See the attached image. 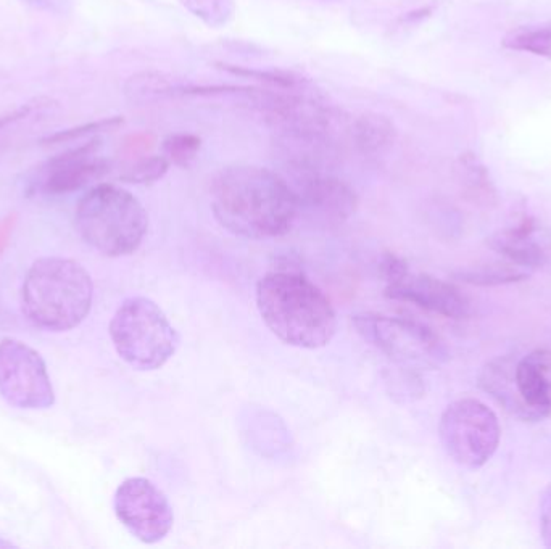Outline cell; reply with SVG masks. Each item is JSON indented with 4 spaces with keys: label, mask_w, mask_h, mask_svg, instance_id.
Here are the masks:
<instances>
[{
    "label": "cell",
    "mask_w": 551,
    "mask_h": 549,
    "mask_svg": "<svg viewBox=\"0 0 551 549\" xmlns=\"http://www.w3.org/2000/svg\"><path fill=\"white\" fill-rule=\"evenodd\" d=\"M216 221L244 239L286 236L300 215L299 195L278 173L253 165H236L216 174L210 187Z\"/></svg>",
    "instance_id": "cell-1"
},
{
    "label": "cell",
    "mask_w": 551,
    "mask_h": 549,
    "mask_svg": "<svg viewBox=\"0 0 551 549\" xmlns=\"http://www.w3.org/2000/svg\"><path fill=\"white\" fill-rule=\"evenodd\" d=\"M266 327L290 347L318 350L337 332L336 311L318 285L295 271H271L255 290Z\"/></svg>",
    "instance_id": "cell-2"
},
{
    "label": "cell",
    "mask_w": 551,
    "mask_h": 549,
    "mask_svg": "<svg viewBox=\"0 0 551 549\" xmlns=\"http://www.w3.org/2000/svg\"><path fill=\"white\" fill-rule=\"evenodd\" d=\"M94 284L78 261L47 256L34 261L21 287V308L34 326L67 332L91 313Z\"/></svg>",
    "instance_id": "cell-3"
},
{
    "label": "cell",
    "mask_w": 551,
    "mask_h": 549,
    "mask_svg": "<svg viewBox=\"0 0 551 549\" xmlns=\"http://www.w3.org/2000/svg\"><path fill=\"white\" fill-rule=\"evenodd\" d=\"M75 224L87 245L102 255L120 258L141 247L149 229V216L128 190L99 184L79 200Z\"/></svg>",
    "instance_id": "cell-4"
},
{
    "label": "cell",
    "mask_w": 551,
    "mask_h": 549,
    "mask_svg": "<svg viewBox=\"0 0 551 549\" xmlns=\"http://www.w3.org/2000/svg\"><path fill=\"white\" fill-rule=\"evenodd\" d=\"M108 332L118 356L136 371L163 368L179 347L178 332L150 298L133 297L121 303Z\"/></svg>",
    "instance_id": "cell-5"
},
{
    "label": "cell",
    "mask_w": 551,
    "mask_h": 549,
    "mask_svg": "<svg viewBox=\"0 0 551 549\" xmlns=\"http://www.w3.org/2000/svg\"><path fill=\"white\" fill-rule=\"evenodd\" d=\"M439 437L447 455L466 469H481L497 453L502 426L492 408L476 398H461L445 408Z\"/></svg>",
    "instance_id": "cell-6"
},
{
    "label": "cell",
    "mask_w": 551,
    "mask_h": 549,
    "mask_svg": "<svg viewBox=\"0 0 551 549\" xmlns=\"http://www.w3.org/2000/svg\"><path fill=\"white\" fill-rule=\"evenodd\" d=\"M358 334L405 369H435L448 360V350L439 335L413 319L379 314L355 316Z\"/></svg>",
    "instance_id": "cell-7"
},
{
    "label": "cell",
    "mask_w": 551,
    "mask_h": 549,
    "mask_svg": "<svg viewBox=\"0 0 551 549\" xmlns=\"http://www.w3.org/2000/svg\"><path fill=\"white\" fill-rule=\"evenodd\" d=\"M0 397L18 409H49L55 390L47 364L33 347L17 339L0 340Z\"/></svg>",
    "instance_id": "cell-8"
},
{
    "label": "cell",
    "mask_w": 551,
    "mask_h": 549,
    "mask_svg": "<svg viewBox=\"0 0 551 549\" xmlns=\"http://www.w3.org/2000/svg\"><path fill=\"white\" fill-rule=\"evenodd\" d=\"M118 521L145 545H154L170 533L174 516L165 493L144 477H131L116 488L113 498Z\"/></svg>",
    "instance_id": "cell-9"
},
{
    "label": "cell",
    "mask_w": 551,
    "mask_h": 549,
    "mask_svg": "<svg viewBox=\"0 0 551 549\" xmlns=\"http://www.w3.org/2000/svg\"><path fill=\"white\" fill-rule=\"evenodd\" d=\"M100 139H91L76 149L50 158L39 170L36 190L46 195H65L89 186L112 170L110 161L99 157Z\"/></svg>",
    "instance_id": "cell-10"
},
{
    "label": "cell",
    "mask_w": 551,
    "mask_h": 549,
    "mask_svg": "<svg viewBox=\"0 0 551 549\" xmlns=\"http://www.w3.org/2000/svg\"><path fill=\"white\" fill-rule=\"evenodd\" d=\"M386 297L411 303L444 318L464 319L473 313L469 298L455 285L427 274L410 273L408 268L387 279Z\"/></svg>",
    "instance_id": "cell-11"
},
{
    "label": "cell",
    "mask_w": 551,
    "mask_h": 549,
    "mask_svg": "<svg viewBox=\"0 0 551 549\" xmlns=\"http://www.w3.org/2000/svg\"><path fill=\"white\" fill-rule=\"evenodd\" d=\"M490 250L527 271H551V228L527 221L502 229L487 239Z\"/></svg>",
    "instance_id": "cell-12"
},
{
    "label": "cell",
    "mask_w": 551,
    "mask_h": 549,
    "mask_svg": "<svg viewBox=\"0 0 551 549\" xmlns=\"http://www.w3.org/2000/svg\"><path fill=\"white\" fill-rule=\"evenodd\" d=\"M300 211L316 215L326 223L340 224L357 211L358 195L347 182L329 174H313L300 179Z\"/></svg>",
    "instance_id": "cell-13"
},
{
    "label": "cell",
    "mask_w": 551,
    "mask_h": 549,
    "mask_svg": "<svg viewBox=\"0 0 551 549\" xmlns=\"http://www.w3.org/2000/svg\"><path fill=\"white\" fill-rule=\"evenodd\" d=\"M514 382L522 400L539 416H551V351L545 348L522 356L514 363Z\"/></svg>",
    "instance_id": "cell-14"
},
{
    "label": "cell",
    "mask_w": 551,
    "mask_h": 549,
    "mask_svg": "<svg viewBox=\"0 0 551 549\" xmlns=\"http://www.w3.org/2000/svg\"><path fill=\"white\" fill-rule=\"evenodd\" d=\"M514 363L513 356H498L489 361L479 374V387L511 416L524 422H539V416L522 400L516 387Z\"/></svg>",
    "instance_id": "cell-15"
},
{
    "label": "cell",
    "mask_w": 551,
    "mask_h": 549,
    "mask_svg": "<svg viewBox=\"0 0 551 549\" xmlns=\"http://www.w3.org/2000/svg\"><path fill=\"white\" fill-rule=\"evenodd\" d=\"M352 141L366 157H379L389 152L397 141V128L389 116L363 113L352 126Z\"/></svg>",
    "instance_id": "cell-16"
},
{
    "label": "cell",
    "mask_w": 551,
    "mask_h": 549,
    "mask_svg": "<svg viewBox=\"0 0 551 549\" xmlns=\"http://www.w3.org/2000/svg\"><path fill=\"white\" fill-rule=\"evenodd\" d=\"M456 179L463 187L464 194L482 207H492L497 202V189L493 186L489 168L476 153L464 152L456 158Z\"/></svg>",
    "instance_id": "cell-17"
},
{
    "label": "cell",
    "mask_w": 551,
    "mask_h": 549,
    "mask_svg": "<svg viewBox=\"0 0 551 549\" xmlns=\"http://www.w3.org/2000/svg\"><path fill=\"white\" fill-rule=\"evenodd\" d=\"M456 281L477 287H498V285L518 284L531 276V271L514 265L511 261L505 263H487L474 268L461 269L453 274Z\"/></svg>",
    "instance_id": "cell-18"
},
{
    "label": "cell",
    "mask_w": 551,
    "mask_h": 549,
    "mask_svg": "<svg viewBox=\"0 0 551 549\" xmlns=\"http://www.w3.org/2000/svg\"><path fill=\"white\" fill-rule=\"evenodd\" d=\"M183 87L176 86L170 76L158 71H142L126 81V99L134 105H147L165 99L166 95L181 92Z\"/></svg>",
    "instance_id": "cell-19"
},
{
    "label": "cell",
    "mask_w": 551,
    "mask_h": 549,
    "mask_svg": "<svg viewBox=\"0 0 551 549\" xmlns=\"http://www.w3.org/2000/svg\"><path fill=\"white\" fill-rule=\"evenodd\" d=\"M503 47L551 60V25L518 28L506 34Z\"/></svg>",
    "instance_id": "cell-20"
},
{
    "label": "cell",
    "mask_w": 551,
    "mask_h": 549,
    "mask_svg": "<svg viewBox=\"0 0 551 549\" xmlns=\"http://www.w3.org/2000/svg\"><path fill=\"white\" fill-rule=\"evenodd\" d=\"M187 12L210 28H223L236 15V0H179Z\"/></svg>",
    "instance_id": "cell-21"
},
{
    "label": "cell",
    "mask_w": 551,
    "mask_h": 549,
    "mask_svg": "<svg viewBox=\"0 0 551 549\" xmlns=\"http://www.w3.org/2000/svg\"><path fill=\"white\" fill-rule=\"evenodd\" d=\"M170 165V160L165 155L139 157L121 170L118 179L129 184H152L168 173Z\"/></svg>",
    "instance_id": "cell-22"
},
{
    "label": "cell",
    "mask_w": 551,
    "mask_h": 549,
    "mask_svg": "<svg viewBox=\"0 0 551 549\" xmlns=\"http://www.w3.org/2000/svg\"><path fill=\"white\" fill-rule=\"evenodd\" d=\"M202 139L195 134H171L163 141V155L179 168H189L197 160Z\"/></svg>",
    "instance_id": "cell-23"
},
{
    "label": "cell",
    "mask_w": 551,
    "mask_h": 549,
    "mask_svg": "<svg viewBox=\"0 0 551 549\" xmlns=\"http://www.w3.org/2000/svg\"><path fill=\"white\" fill-rule=\"evenodd\" d=\"M125 123L121 116H113V118H105V120L92 121V123H84L75 128H68L65 131L47 136L42 139L44 145L67 144V142L79 141L84 137L94 136V134L107 133L113 129L120 128L121 124Z\"/></svg>",
    "instance_id": "cell-24"
},
{
    "label": "cell",
    "mask_w": 551,
    "mask_h": 549,
    "mask_svg": "<svg viewBox=\"0 0 551 549\" xmlns=\"http://www.w3.org/2000/svg\"><path fill=\"white\" fill-rule=\"evenodd\" d=\"M221 70L228 71L229 75L241 76V78L257 79L260 83L276 86L278 89H292L303 86V79L290 75L286 71L276 70H252V68L237 67L229 63H218Z\"/></svg>",
    "instance_id": "cell-25"
},
{
    "label": "cell",
    "mask_w": 551,
    "mask_h": 549,
    "mask_svg": "<svg viewBox=\"0 0 551 549\" xmlns=\"http://www.w3.org/2000/svg\"><path fill=\"white\" fill-rule=\"evenodd\" d=\"M55 107H57V104H55L54 100L46 99V97L31 100V102L21 105V107L13 110V112L0 115V133L9 128V126H13V124L23 123V121L33 118V116L44 115V113L50 112Z\"/></svg>",
    "instance_id": "cell-26"
},
{
    "label": "cell",
    "mask_w": 551,
    "mask_h": 549,
    "mask_svg": "<svg viewBox=\"0 0 551 549\" xmlns=\"http://www.w3.org/2000/svg\"><path fill=\"white\" fill-rule=\"evenodd\" d=\"M540 533L545 548L551 549V483L540 496Z\"/></svg>",
    "instance_id": "cell-27"
},
{
    "label": "cell",
    "mask_w": 551,
    "mask_h": 549,
    "mask_svg": "<svg viewBox=\"0 0 551 549\" xmlns=\"http://www.w3.org/2000/svg\"><path fill=\"white\" fill-rule=\"evenodd\" d=\"M23 4L29 5L31 9L39 12L52 13V15H68L73 10L75 0H21Z\"/></svg>",
    "instance_id": "cell-28"
},
{
    "label": "cell",
    "mask_w": 551,
    "mask_h": 549,
    "mask_svg": "<svg viewBox=\"0 0 551 549\" xmlns=\"http://www.w3.org/2000/svg\"><path fill=\"white\" fill-rule=\"evenodd\" d=\"M15 224H17V216L15 215L7 216V218L0 221V255H2V252L9 245Z\"/></svg>",
    "instance_id": "cell-29"
}]
</instances>
